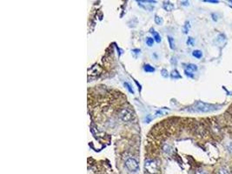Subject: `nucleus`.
Returning a JSON list of instances; mask_svg holds the SVG:
<instances>
[{"instance_id":"1","label":"nucleus","mask_w":232,"mask_h":174,"mask_svg":"<svg viewBox=\"0 0 232 174\" xmlns=\"http://www.w3.org/2000/svg\"><path fill=\"white\" fill-rule=\"evenodd\" d=\"M216 109L217 108L215 106L201 102V101L197 102L193 106V110L195 111H198V112H210V111H213Z\"/></svg>"},{"instance_id":"2","label":"nucleus","mask_w":232,"mask_h":174,"mask_svg":"<svg viewBox=\"0 0 232 174\" xmlns=\"http://www.w3.org/2000/svg\"><path fill=\"white\" fill-rule=\"evenodd\" d=\"M146 171L150 174H156L158 171V166L153 159H147L144 164Z\"/></svg>"},{"instance_id":"3","label":"nucleus","mask_w":232,"mask_h":174,"mask_svg":"<svg viewBox=\"0 0 232 174\" xmlns=\"http://www.w3.org/2000/svg\"><path fill=\"white\" fill-rule=\"evenodd\" d=\"M118 116H119L120 119L123 120L124 122H130L131 121L132 118H133V112H132L130 109L123 108V109L119 111Z\"/></svg>"},{"instance_id":"4","label":"nucleus","mask_w":232,"mask_h":174,"mask_svg":"<svg viewBox=\"0 0 232 174\" xmlns=\"http://www.w3.org/2000/svg\"><path fill=\"white\" fill-rule=\"evenodd\" d=\"M125 166L128 168V170L131 171H133V172L138 171L139 169V165L138 161L135 159H132V158H130V159H128L126 160Z\"/></svg>"},{"instance_id":"5","label":"nucleus","mask_w":232,"mask_h":174,"mask_svg":"<svg viewBox=\"0 0 232 174\" xmlns=\"http://www.w3.org/2000/svg\"><path fill=\"white\" fill-rule=\"evenodd\" d=\"M174 4H171L170 2H165L164 4H163V8L165 9V11H167V12H171L173 9H174Z\"/></svg>"},{"instance_id":"6","label":"nucleus","mask_w":232,"mask_h":174,"mask_svg":"<svg viewBox=\"0 0 232 174\" xmlns=\"http://www.w3.org/2000/svg\"><path fill=\"white\" fill-rule=\"evenodd\" d=\"M216 174H230V173H229V171L225 167H221V168H219L218 170H217Z\"/></svg>"},{"instance_id":"7","label":"nucleus","mask_w":232,"mask_h":174,"mask_svg":"<svg viewBox=\"0 0 232 174\" xmlns=\"http://www.w3.org/2000/svg\"><path fill=\"white\" fill-rule=\"evenodd\" d=\"M143 70H144V72H155V68H154L153 66L150 65V64H145V65L143 66Z\"/></svg>"},{"instance_id":"8","label":"nucleus","mask_w":232,"mask_h":174,"mask_svg":"<svg viewBox=\"0 0 232 174\" xmlns=\"http://www.w3.org/2000/svg\"><path fill=\"white\" fill-rule=\"evenodd\" d=\"M151 33L153 34L154 38H155V40H156L157 43H160V42H161V37H160V35L158 34L157 31H155V30H153L151 31Z\"/></svg>"},{"instance_id":"9","label":"nucleus","mask_w":232,"mask_h":174,"mask_svg":"<svg viewBox=\"0 0 232 174\" xmlns=\"http://www.w3.org/2000/svg\"><path fill=\"white\" fill-rule=\"evenodd\" d=\"M168 41H169V44H170V49H172V50L175 49V42H174V38H173L172 37H170V36H169Z\"/></svg>"},{"instance_id":"10","label":"nucleus","mask_w":232,"mask_h":174,"mask_svg":"<svg viewBox=\"0 0 232 174\" xmlns=\"http://www.w3.org/2000/svg\"><path fill=\"white\" fill-rule=\"evenodd\" d=\"M192 55H193L195 57H197V58H201L202 56V53L201 51H199V50H196V51H194V52H192Z\"/></svg>"},{"instance_id":"11","label":"nucleus","mask_w":232,"mask_h":174,"mask_svg":"<svg viewBox=\"0 0 232 174\" xmlns=\"http://www.w3.org/2000/svg\"><path fill=\"white\" fill-rule=\"evenodd\" d=\"M187 71H189V72H195V71L197 70V66L196 64H190L187 65Z\"/></svg>"},{"instance_id":"12","label":"nucleus","mask_w":232,"mask_h":174,"mask_svg":"<svg viewBox=\"0 0 232 174\" xmlns=\"http://www.w3.org/2000/svg\"><path fill=\"white\" fill-rule=\"evenodd\" d=\"M155 23L157 24H163V23H164V20H163V19H162L161 17H159V16H157L156 15L155 16Z\"/></svg>"},{"instance_id":"13","label":"nucleus","mask_w":232,"mask_h":174,"mask_svg":"<svg viewBox=\"0 0 232 174\" xmlns=\"http://www.w3.org/2000/svg\"><path fill=\"white\" fill-rule=\"evenodd\" d=\"M189 30H190V23L186 22L184 25V28H183V31H184V33H188Z\"/></svg>"},{"instance_id":"14","label":"nucleus","mask_w":232,"mask_h":174,"mask_svg":"<svg viewBox=\"0 0 232 174\" xmlns=\"http://www.w3.org/2000/svg\"><path fill=\"white\" fill-rule=\"evenodd\" d=\"M146 44H147V46H152L154 44V39L151 38H147V39H146Z\"/></svg>"},{"instance_id":"15","label":"nucleus","mask_w":232,"mask_h":174,"mask_svg":"<svg viewBox=\"0 0 232 174\" xmlns=\"http://www.w3.org/2000/svg\"><path fill=\"white\" fill-rule=\"evenodd\" d=\"M124 86L126 87V89H127L128 91H130V92H131V93H132V94H133V93H134V91H133V89H132V88H131V84H128V83H124Z\"/></svg>"},{"instance_id":"16","label":"nucleus","mask_w":232,"mask_h":174,"mask_svg":"<svg viewBox=\"0 0 232 174\" xmlns=\"http://www.w3.org/2000/svg\"><path fill=\"white\" fill-rule=\"evenodd\" d=\"M171 77H172L173 79H180L181 78V76L178 74V72H176V71H173L172 73H171Z\"/></svg>"},{"instance_id":"17","label":"nucleus","mask_w":232,"mask_h":174,"mask_svg":"<svg viewBox=\"0 0 232 174\" xmlns=\"http://www.w3.org/2000/svg\"><path fill=\"white\" fill-rule=\"evenodd\" d=\"M161 72H162V76H163L164 78H167V77L169 76L168 72H167V70H165V69H163Z\"/></svg>"},{"instance_id":"18","label":"nucleus","mask_w":232,"mask_h":174,"mask_svg":"<svg viewBox=\"0 0 232 174\" xmlns=\"http://www.w3.org/2000/svg\"><path fill=\"white\" fill-rule=\"evenodd\" d=\"M187 45H189V46H193V45H194V39L192 38H188Z\"/></svg>"},{"instance_id":"19","label":"nucleus","mask_w":232,"mask_h":174,"mask_svg":"<svg viewBox=\"0 0 232 174\" xmlns=\"http://www.w3.org/2000/svg\"><path fill=\"white\" fill-rule=\"evenodd\" d=\"M227 149H228V151L232 153V143H229V144L227 145Z\"/></svg>"},{"instance_id":"20","label":"nucleus","mask_w":232,"mask_h":174,"mask_svg":"<svg viewBox=\"0 0 232 174\" xmlns=\"http://www.w3.org/2000/svg\"><path fill=\"white\" fill-rule=\"evenodd\" d=\"M191 72H189V71H187V70H185V74L187 76H190L191 78H193V75L192 74H191Z\"/></svg>"},{"instance_id":"21","label":"nucleus","mask_w":232,"mask_h":174,"mask_svg":"<svg viewBox=\"0 0 232 174\" xmlns=\"http://www.w3.org/2000/svg\"><path fill=\"white\" fill-rule=\"evenodd\" d=\"M196 174H208V173H207L206 171H198Z\"/></svg>"},{"instance_id":"22","label":"nucleus","mask_w":232,"mask_h":174,"mask_svg":"<svg viewBox=\"0 0 232 174\" xmlns=\"http://www.w3.org/2000/svg\"><path fill=\"white\" fill-rule=\"evenodd\" d=\"M206 2H209V3H216V4H217V3H218V1H212V0H211V1H210V0H209V1H206Z\"/></svg>"}]
</instances>
